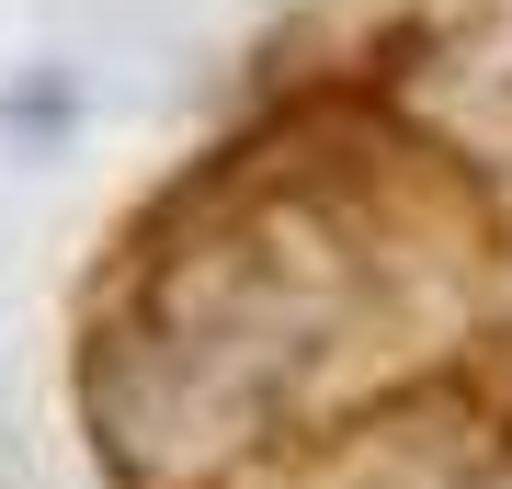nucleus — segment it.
Here are the masks:
<instances>
[{"instance_id":"1","label":"nucleus","mask_w":512,"mask_h":489,"mask_svg":"<svg viewBox=\"0 0 512 489\" xmlns=\"http://www.w3.org/2000/svg\"><path fill=\"white\" fill-rule=\"evenodd\" d=\"M501 228L421 126L296 114L171 205L103 285L80 421L114 489H251L330 421L456 387Z\"/></svg>"}]
</instances>
